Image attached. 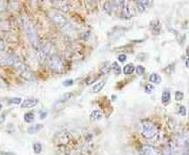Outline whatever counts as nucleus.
<instances>
[{"label":"nucleus","instance_id":"obj_15","mask_svg":"<svg viewBox=\"0 0 189 155\" xmlns=\"http://www.w3.org/2000/svg\"><path fill=\"white\" fill-rule=\"evenodd\" d=\"M89 119H91V121L100 119H102V113H101L100 110H94V111L91 113V115H89Z\"/></svg>","mask_w":189,"mask_h":155},{"label":"nucleus","instance_id":"obj_13","mask_svg":"<svg viewBox=\"0 0 189 155\" xmlns=\"http://www.w3.org/2000/svg\"><path fill=\"white\" fill-rule=\"evenodd\" d=\"M135 70H136V68L133 64H126V65L123 67V72H124V74H131Z\"/></svg>","mask_w":189,"mask_h":155},{"label":"nucleus","instance_id":"obj_18","mask_svg":"<svg viewBox=\"0 0 189 155\" xmlns=\"http://www.w3.org/2000/svg\"><path fill=\"white\" fill-rule=\"evenodd\" d=\"M23 119L26 123H32V122L34 121V113H33V112H26V113L24 114Z\"/></svg>","mask_w":189,"mask_h":155},{"label":"nucleus","instance_id":"obj_33","mask_svg":"<svg viewBox=\"0 0 189 155\" xmlns=\"http://www.w3.org/2000/svg\"><path fill=\"white\" fill-rule=\"evenodd\" d=\"M1 155H15L12 152H1Z\"/></svg>","mask_w":189,"mask_h":155},{"label":"nucleus","instance_id":"obj_26","mask_svg":"<svg viewBox=\"0 0 189 155\" xmlns=\"http://www.w3.org/2000/svg\"><path fill=\"white\" fill-rule=\"evenodd\" d=\"M21 102H22V100L20 97H13V99L10 100V103L15 104V105H19V104H21Z\"/></svg>","mask_w":189,"mask_h":155},{"label":"nucleus","instance_id":"obj_25","mask_svg":"<svg viewBox=\"0 0 189 155\" xmlns=\"http://www.w3.org/2000/svg\"><path fill=\"white\" fill-rule=\"evenodd\" d=\"M109 70H111V68L108 67V65H107V63H106V64H105V65L103 66V67L100 69V72H101L102 74H108V72H109Z\"/></svg>","mask_w":189,"mask_h":155},{"label":"nucleus","instance_id":"obj_37","mask_svg":"<svg viewBox=\"0 0 189 155\" xmlns=\"http://www.w3.org/2000/svg\"><path fill=\"white\" fill-rule=\"evenodd\" d=\"M2 109V105H1V103H0V110Z\"/></svg>","mask_w":189,"mask_h":155},{"label":"nucleus","instance_id":"obj_14","mask_svg":"<svg viewBox=\"0 0 189 155\" xmlns=\"http://www.w3.org/2000/svg\"><path fill=\"white\" fill-rule=\"evenodd\" d=\"M149 81L151 83H155V84H160L162 81V78L161 76H159L158 74H151L150 77H149Z\"/></svg>","mask_w":189,"mask_h":155},{"label":"nucleus","instance_id":"obj_11","mask_svg":"<svg viewBox=\"0 0 189 155\" xmlns=\"http://www.w3.org/2000/svg\"><path fill=\"white\" fill-rule=\"evenodd\" d=\"M105 83H106V81H105V80L100 81V82H97V83L94 85V87H93V92H94V93H99V92H100L101 90L104 88Z\"/></svg>","mask_w":189,"mask_h":155},{"label":"nucleus","instance_id":"obj_5","mask_svg":"<svg viewBox=\"0 0 189 155\" xmlns=\"http://www.w3.org/2000/svg\"><path fill=\"white\" fill-rule=\"evenodd\" d=\"M50 20L55 23V25L59 26V27H63L66 24V19L64 18V16L62 14H60L59 12H57V11L50 13Z\"/></svg>","mask_w":189,"mask_h":155},{"label":"nucleus","instance_id":"obj_21","mask_svg":"<svg viewBox=\"0 0 189 155\" xmlns=\"http://www.w3.org/2000/svg\"><path fill=\"white\" fill-rule=\"evenodd\" d=\"M97 80V77H94V76H89V77H87L86 79H85V83L87 84V85H91V84L94 83V81Z\"/></svg>","mask_w":189,"mask_h":155},{"label":"nucleus","instance_id":"obj_4","mask_svg":"<svg viewBox=\"0 0 189 155\" xmlns=\"http://www.w3.org/2000/svg\"><path fill=\"white\" fill-rule=\"evenodd\" d=\"M25 32H26V34H27V37H28V39H30V43L33 44V46H34L35 48L40 47L38 37H37L36 32H35V30H34V27H33L32 24H30V23L25 24Z\"/></svg>","mask_w":189,"mask_h":155},{"label":"nucleus","instance_id":"obj_2","mask_svg":"<svg viewBox=\"0 0 189 155\" xmlns=\"http://www.w3.org/2000/svg\"><path fill=\"white\" fill-rule=\"evenodd\" d=\"M142 135L147 139H150L157 134V127L149 119H143L142 121Z\"/></svg>","mask_w":189,"mask_h":155},{"label":"nucleus","instance_id":"obj_1","mask_svg":"<svg viewBox=\"0 0 189 155\" xmlns=\"http://www.w3.org/2000/svg\"><path fill=\"white\" fill-rule=\"evenodd\" d=\"M47 67L50 68L52 71L56 72V74H61L64 71V63L63 60L57 55H52L48 57L47 59Z\"/></svg>","mask_w":189,"mask_h":155},{"label":"nucleus","instance_id":"obj_27","mask_svg":"<svg viewBox=\"0 0 189 155\" xmlns=\"http://www.w3.org/2000/svg\"><path fill=\"white\" fill-rule=\"evenodd\" d=\"M136 71H137V74H138V76H142V74H144V72H145V68L143 67V66H138L137 68H136Z\"/></svg>","mask_w":189,"mask_h":155},{"label":"nucleus","instance_id":"obj_35","mask_svg":"<svg viewBox=\"0 0 189 155\" xmlns=\"http://www.w3.org/2000/svg\"><path fill=\"white\" fill-rule=\"evenodd\" d=\"M3 6H4V3L2 1H0V12L3 10Z\"/></svg>","mask_w":189,"mask_h":155},{"label":"nucleus","instance_id":"obj_17","mask_svg":"<svg viewBox=\"0 0 189 155\" xmlns=\"http://www.w3.org/2000/svg\"><path fill=\"white\" fill-rule=\"evenodd\" d=\"M33 150L36 154H40L41 151H42V145L40 143H34L33 145Z\"/></svg>","mask_w":189,"mask_h":155},{"label":"nucleus","instance_id":"obj_24","mask_svg":"<svg viewBox=\"0 0 189 155\" xmlns=\"http://www.w3.org/2000/svg\"><path fill=\"white\" fill-rule=\"evenodd\" d=\"M144 90H145V92L146 93H151V92L155 90V87H153V85H150V84H148V85H146L145 86V88H144Z\"/></svg>","mask_w":189,"mask_h":155},{"label":"nucleus","instance_id":"obj_16","mask_svg":"<svg viewBox=\"0 0 189 155\" xmlns=\"http://www.w3.org/2000/svg\"><path fill=\"white\" fill-rule=\"evenodd\" d=\"M42 128V125H35V126H32V127H30L27 129V132L30 134H34L36 133V132H38L39 130Z\"/></svg>","mask_w":189,"mask_h":155},{"label":"nucleus","instance_id":"obj_38","mask_svg":"<svg viewBox=\"0 0 189 155\" xmlns=\"http://www.w3.org/2000/svg\"><path fill=\"white\" fill-rule=\"evenodd\" d=\"M187 54H188V56H189V47L187 48Z\"/></svg>","mask_w":189,"mask_h":155},{"label":"nucleus","instance_id":"obj_30","mask_svg":"<svg viewBox=\"0 0 189 155\" xmlns=\"http://www.w3.org/2000/svg\"><path fill=\"white\" fill-rule=\"evenodd\" d=\"M72 83H74V81H72V80H65L64 82H63V85L64 86H71V85H72Z\"/></svg>","mask_w":189,"mask_h":155},{"label":"nucleus","instance_id":"obj_7","mask_svg":"<svg viewBox=\"0 0 189 155\" xmlns=\"http://www.w3.org/2000/svg\"><path fill=\"white\" fill-rule=\"evenodd\" d=\"M142 154L143 155H161V152H160L157 148L152 147V146H143Z\"/></svg>","mask_w":189,"mask_h":155},{"label":"nucleus","instance_id":"obj_32","mask_svg":"<svg viewBox=\"0 0 189 155\" xmlns=\"http://www.w3.org/2000/svg\"><path fill=\"white\" fill-rule=\"evenodd\" d=\"M4 48H5V44L2 40H0V50H4Z\"/></svg>","mask_w":189,"mask_h":155},{"label":"nucleus","instance_id":"obj_34","mask_svg":"<svg viewBox=\"0 0 189 155\" xmlns=\"http://www.w3.org/2000/svg\"><path fill=\"white\" fill-rule=\"evenodd\" d=\"M4 116H5V114H2V115L0 116V124H2L4 122Z\"/></svg>","mask_w":189,"mask_h":155},{"label":"nucleus","instance_id":"obj_6","mask_svg":"<svg viewBox=\"0 0 189 155\" xmlns=\"http://www.w3.org/2000/svg\"><path fill=\"white\" fill-rule=\"evenodd\" d=\"M19 62H20V60L15 55H5V56L0 58V64L6 66H14V67H16Z\"/></svg>","mask_w":189,"mask_h":155},{"label":"nucleus","instance_id":"obj_8","mask_svg":"<svg viewBox=\"0 0 189 155\" xmlns=\"http://www.w3.org/2000/svg\"><path fill=\"white\" fill-rule=\"evenodd\" d=\"M38 103H39V101L37 99H33V97H30V99L24 100L22 103H21V107L22 108H33L36 105H38Z\"/></svg>","mask_w":189,"mask_h":155},{"label":"nucleus","instance_id":"obj_9","mask_svg":"<svg viewBox=\"0 0 189 155\" xmlns=\"http://www.w3.org/2000/svg\"><path fill=\"white\" fill-rule=\"evenodd\" d=\"M53 4L59 11H62V12H67L69 11V3L65 1H53Z\"/></svg>","mask_w":189,"mask_h":155},{"label":"nucleus","instance_id":"obj_36","mask_svg":"<svg viewBox=\"0 0 189 155\" xmlns=\"http://www.w3.org/2000/svg\"><path fill=\"white\" fill-rule=\"evenodd\" d=\"M186 66H187V67L189 68V59L186 60Z\"/></svg>","mask_w":189,"mask_h":155},{"label":"nucleus","instance_id":"obj_19","mask_svg":"<svg viewBox=\"0 0 189 155\" xmlns=\"http://www.w3.org/2000/svg\"><path fill=\"white\" fill-rule=\"evenodd\" d=\"M111 67H113L114 71H115V74H117V76H119V74H121V68L119 67L117 62H113V64H111Z\"/></svg>","mask_w":189,"mask_h":155},{"label":"nucleus","instance_id":"obj_20","mask_svg":"<svg viewBox=\"0 0 189 155\" xmlns=\"http://www.w3.org/2000/svg\"><path fill=\"white\" fill-rule=\"evenodd\" d=\"M72 96V92H67V93H66V94H64V96L61 97V99L59 100L58 102H59V103H62V102H66L67 100H69Z\"/></svg>","mask_w":189,"mask_h":155},{"label":"nucleus","instance_id":"obj_29","mask_svg":"<svg viewBox=\"0 0 189 155\" xmlns=\"http://www.w3.org/2000/svg\"><path fill=\"white\" fill-rule=\"evenodd\" d=\"M180 114L183 116L186 115V108L184 107V106H181V107H180Z\"/></svg>","mask_w":189,"mask_h":155},{"label":"nucleus","instance_id":"obj_28","mask_svg":"<svg viewBox=\"0 0 189 155\" xmlns=\"http://www.w3.org/2000/svg\"><path fill=\"white\" fill-rule=\"evenodd\" d=\"M118 60L120 62H124V61H126V55H124V54H121V55H119L118 56Z\"/></svg>","mask_w":189,"mask_h":155},{"label":"nucleus","instance_id":"obj_10","mask_svg":"<svg viewBox=\"0 0 189 155\" xmlns=\"http://www.w3.org/2000/svg\"><path fill=\"white\" fill-rule=\"evenodd\" d=\"M151 5V2L150 1H147V0H143V1H137L136 2V6L138 8V10L140 12H144L145 10L149 8Z\"/></svg>","mask_w":189,"mask_h":155},{"label":"nucleus","instance_id":"obj_12","mask_svg":"<svg viewBox=\"0 0 189 155\" xmlns=\"http://www.w3.org/2000/svg\"><path fill=\"white\" fill-rule=\"evenodd\" d=\"M170 99H171V96H170L169 90H165V91L162 93V97H161L162 104H163V105H168L169 102H170Z\"/></svg>","mask_w":189,"mask_h":155},{"label":"nucleus","instance_id":"obj_23","mask_svg":"<svg viewBox=\"0 0 189 155\" xmlns=\"http://www.w3.org/2000/svg\"><path fill=\"white\" fill-rule=\"evenodd\" d=\"M175 100H177L178 102H181L182 100H183V97H184V93L182 91H177L175 93Z\"/></svg>","mask_w":189,"mask_h":155},{"label":"nucleus","instance_id":"obj_31","mask_svg":"<svg viewBox=\"0 0 189 155\" xmlns=\"http://www.w3.org/2000/svg\"><path fill=\"white\" fill-rule=\"evenodd\" d=\"M39 115H40V119H45V116H46V112L45 111H40L39 112Z\"/></svg>","mask_w":189,"mask_h":155},{"label":"nucleus","instance_id":"obj_3","mask_svg":"<svg viewBox=\"0 0 189 155\" xmlns=\"http://www.w3.org/2000/svg\"><path fill=\"white\" fill-rule=\"evenodd\" d=\"M15 68H16V70L19 72V74H20V77L22 79L26 80V81H34V74H33V72L30 71L27 66L24 65L22 62H19Z\"/></svg>","mask_w":189,"mask_h":155},{"label":"nucleus","instance_id":"obj_22","mask_svg":"<svg viewBox=\"0 0 189 155\" xmlns=\"http://www.w3.org/2000/svg\"><path fill=\"white\" fill-rule=\"evenodd\" d=\"M0 87L1 88H8V83L3 79V77H1V74H0Z\"/></svg>","mask_w":189,"mask_h":155}]
</instances>
